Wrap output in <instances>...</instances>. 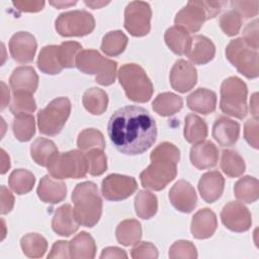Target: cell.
Masks as SVG:
<instances>
[{"label":"cell","instance_id":"obj_36","mask_svg":"<svg viewBox=\"0 0 259 259\" xmlns=\"http://www.w3.org/2000/svg\"><path fill=\"white\" fill-rule=\"evenodd\" d=\"M135 210L139 218L149 220L158 210V200L154 193L149 190H140L135 197Z\"/></svg>","mask_w":259,"mask_h":259},{"label":"cell","instance_id":"obj_33","mask_svg":"<svg viewBox=\"0 0 259 259\" xmlns=\"http://www.w3.org/2000/svg\"><path fill=\"white\" fill-rule=\"evenodd\" d=\"M115 237L117 242L123 246L136 245L142 238L141 224L133 219L120 222L116 227Z\"/></svg>","mask_w":259,"mask_h":259},{"label":"cell","instance_id":"obj_54","mask_svg":"<svg viewBox=\"0 0 259 259\" xmlns=\"http://www.w3.org/2000/svg\"><path fill=\"white\" fill-rule=\"evenodd\" d=\"M1 213L5 214L11 211L14 205V196L4 185L1 186Z\"/></svg>","mask_w":259,"mask_h":259},{"label":"cell","instance_id":"obj_26","mask_svg":"<svg viewBox=\"0 0 259 259\" xmlns=\"http://www.w3.org/2000/svg\"><path fill=\"white\" fill-rule=\"evenodd\" d=\"M187 106L194 112L209 114L215 110L217 94L206 88H198L187 96Z\"/></svg>","mask_w":259,"mask_h":259},{"label":"cell","instance_id":"obj_52","mask_svg":"<svg viewBox=\"0 0 259 259\" xmlns=\"http://www.w3.org/2000/svg\"><path fill=\"white\" fill-rule=\"evenodd\" d=\"M12 4L22 12H37L45 6V1L38 0H24V1H12Z\"/></svg>","mask_w":259,"mask_h":259},{"label":"cell","instance_id":"obj_47","mask_svg":"<svg viewBox=\"0 0 259 259\" xmlns=\"http://www.w3.org/2000/svg\"><path fill=\"white\" fill-rule=\"evenodd\" d=\"M220 26L227 35L234 36L240 31L242 17L235 10H229L220 17Z\"/></svg>","mask_w":259,"mask_h":259},{"label":"cell","instance_id":"obj_38","mask_svg":"<svg viewBox=\"0 0 259 259\" xmlns=\"http://www.w3.org/2000/svg\"><path fill=\"white\" fill-rule=\"evenodd\" d=\"M20 247L25 256L29 258H39L45 255L48 249V242L41 235L29 233L21 238Z\"/></svg>","mask_w":259,"mask_h":259},{"label":"cell","instance_id":"obj_60","mask_svg":"<svg viewBox=\"0 0 259 259\" xmlns=\"http://www.w3.org/2000/svg\"><path fill=\"white\" fill-rule=\"evenodd\" d=\"M109 2H101V1H85V4L86 5H88V6H90V7H92V8H101L102 6H104V5H106V4H108Z\"/></svg>","mask_w":259,"mask_h":259},{"label":"cell","instance_id":"obj_18","mask_svg":"<svg viewBox=\"0 0 259 259\" xmlns=\"http://www.w3.org/2000/svg\"><path fill=\"white\" fill-rule=\"evenodd\" d=\"M190 162L197 169L214 167L219 160V150L210 141L194 144L190 149Z\"/></svg>","mask_w":259,"mask_h":259},{"label":"cell","instance_id":"obj_39","mask_svg":"<svg viewBox=\"0 0 259 259\" xmlns=\"http://www.w3.org/2000/svg\"><path fill=\"white\" fill-rule=\"evenodd\" d=\"M12 131L18 141H29L35 134V121L33 115L30 113H20L15 115L12 122Z\"/></svg>","mask_w":259,"mask_h":259},{"label":"cell","instance_id":"obj_45","mask_svg":"<svg viewBox=\"0 0 259 259\" xmlns=\"http://www.w3.org/2000/svg\"><path fill=\"white\" fill-rule=\"evenodd\" d=\"M169 257L171 259H195L197 258V251L192 242L178 240L170 247Z\"/></svg>","mask_w":259,"mask_h":259},{"label":"cell","instance_id":"obj_35","mask_svg":"<svg viewBox=\"0 0 259 259\" xmlns=\"http://www.w3.org/2000/svg\"><path fill=\"white\" fill-rule=\"evenodd\" d=\"M82 102L87 111L94 115H100L107 108L108 96L104 90L92 87L84 92Z\"/></svg>","mask_w":259,"mask_h":259},{"label":"cell","instance_id":"obj_22","mask_svg":"<svg viewBox=\"0 0 259 259\" xmlns=\"http://www.w3.org/2000/svg\"><path fill=\"white\" fill-rule=\"evenodd\" d=\"M240 135L239 122L227 117L220 116L212 126V138L222 147H231L238 141Z\"/></svg>","mask_w":259,"mask_h":259},{"label":"cell","instance_id":"obj_14","mask_svg":"<svg viewBox=\"0 0 259 259\" xmlns=\"http://www.w3.org/2000/svg\"><path fill=\"white\" fill-rule=\"evenodd\" d=\"M221 220L227 229L237 233L248 231L252 225L249 209L243 203L237 201H230L223 207Z\"/></svg>","mask_w":259,"mask_h":259},{"label":"cell","instance_id":"obj_50","mask_svg":"<svg viewBox=\"0 0 259 259\" xmlns=\"http://www.w3.org/2000/svg\"><path fill=\"white\" fill-rule=\"evenodd\" d=\"M244 137L247 143L254 149H258L259 145V125L258 118H251L245 122Z\"/></svg>","mask_w":259,"mask_h":259},{"label":"cell","instance_id":"obj_5","mask_svg":"<svg viewBox=\"0 0 259 259\" xmlns=\"http://www.w3.org/2000/svg\"><path fill=\"white\" fill-rule=\"evenodd\" d=\"M76 67L84 74L95 75V81L103 86L115 81L117 63L104 58L95 50H82L76 58Z\"/></svg>","mask_w":259,"mask_h":259},{"label":"cell","instance_id":"obj_15","mask_svg":"<svg viewBox=\"0 0 259 259\" xmlns=\"http://www.w3.org/2000/svg\"><path fill=\"white\" fill-rule=\"evenodd\" d=\"M169 80L174 90L180 93H186L196 84L197 71L191 63L180 59L173 65L170 71Z\"/></svg>","mask_w":259,"mask_h":259},{"label":"cell","instance_id":"obj_43","mask_svg":"<svg viewBox=\"0 0 259 259\" xmlns=\"http://www.w3.org/2000/svg\"><path fill=\"white\" fill-rule=\"evenodd\" d=\"M36 109V103L31 93L17 91L13 92L10 103V111L14 114L32 113Z\"/></svg>","mask_w":259,"mask_h":259},{"label":"cell","instance_id":"obj_16","mask_svg":"<svg viewBox=\"0 0 259 259\" xmlns=\"http://www.w3.org/2000/svg\"><path fill=\"white\" fill-rule=\"evenodd\" d=\"M37 44L35 37L27 31L14 33L9 40V52L11 57L20 64L32 62Z\"/></svg>","mask_w":259,"mask_h":259},{"label":"cell","instance_id":"obj_49","mask_svg":"<svg viewBox=\"0 0 259 259\" xmlns=\"http://www.w3.org/2000/svg\"><path fill=\"white\" fill-rule=\"evenodd\" d=\"M158 249L150 242H141L137 244L131 252V256L134 259H144V258H158Z\"/></svg>","mask_w":259,"mask_h":259},{"label":"cell","instance_id":"obj_59","mask_svg":"<svg viewBox=\"0 0 259 259\" xmlns=\"http://www.w3.org/2000/svg\"><path fill=\"white\" fill-rule=\"evenodd\" d=\"M77 3V1H51L50 4L55 6L58 9L61 8H65V7H69L71 5H75Z\"/></svg>","mask_w":259,"mask_h":259},{"label":"cell","instance_id":"obj_21","mask_svg":"<svg viewBox=\"0 0 259 259\" xmlns=\"http://www.w3.org/2000/svg\"><path fill=\"white\" fill-rule=\"evenodd\" d=\"M218 227L215 213L209 208L199 209L194 213L191 221L190 231L195 239H207L211 237Z\"/></svg>","mask_w":259,"mask_h":259},{"label":"cell","instance_id":"obj_25","mask_svg":"<svg viewBox=\"0 0 259 259\" xmlns=\"http://www.w3.org/2000/svg\"><path fill=\"white\" fill-rule=\"evenodd\" d=\"M215 54L213 42L206 36L196 34L191 37L190 48L187 53L188 59L196 65H204L210 62Z\"/></svg>","mask_w":259,"mask_h":259},{"label":"cell","instance_id":"obj_23","mask_svg":"<svg viewBox=\"0 0 259 259\" xmlns=\"http://www.w3.org/2000/svg\"><path fill=\"white\" fill-rule=\"evenodd\" d=\"M9 84L12 92L22 91L33 94L37 89L38 76L32 67H17L13 70L9 78Z\"/></svg>","mask_w":259,"mask_h":259},{"label":"cell","instance_id":"obj_53","mask_svg":"<svg viewBox=\"0 0 259 259\" xmlns=\"http://www.w3.org/2000/svg\"><path fill=\"white\" fill-rule=\"evenodd\" d=\"M48 258H71L69 242L67 241H57L53 247L51 252L48 255Z\"/></svg>","mask_w":259,"mask_h":259},{"label":"cell","instance_id":"obj_57","mask_svg":"<svg viewBox=\"0 0 259 259\" xmlns=\"http://www.w3.org/2000/svg\"><path fill=\"white\" fill-rule=\"evenodd\" d=\"M10 168V159L6 152L1 149V174H5Z\"/></svg>","mask_w":259,"mask_h":259},{"label":"cell","instance_id":"obj_6","mask_svg":"<svg viewBox=\"0 0 259 259\" xmlns=\"http://www.w3.org/2000/svg\"><path fill=\"white\" fill-rule=\"evenodd\" d=\"M224 2L221 1H189L175 16L176 25L183 27L189 33L198 31L205 20L214 18Z\"/></svg>","mask_w":259,"mask_h":259},{"label":"cell","instance_id":"obj_27","mask_svg":"<svg viewBox=\"0 0 259 259\" xmlns=\"http://www.w3.org/2000/svg\"><path fill=\"white\" fill-rule=\"evenodd\" d=\"M164 39L168 48L176 55H187L191 44L189 32L181 26L174 25L169 27L164 34Z\"/></svg>","mask_w":259,"mask_h":259},{"label":"cell","instance_id":"obj_17","mask_svg":"<svg viewBox=\"0 0 259 259\" xmlns=\"http://www.w3.org/2000/svg\"><path fill=\"white\" fill-rule=\"evenodd\" d=\"M171 204L181 212H191L197 202L194 187L186 180H178L169 191Z\"/></svg>","mask_w":259,"mask_h":259},{"label":"cell","instance_id":"obj_31","mask_svg":"<svg viewBox=\"0 0 259 259\" xmlns=\"http://www.w3.org/2000/svg\"><path fill=\"white\" fill-rule=\"evenodd\" d=\"M183 106V99L172 92H163L156 96L152 103L153 110L162 116H171Z\"/></svg>","mask_w":259,"mask_h":259},{"label":"cell","instance_id":"obj_29","mask_svg":"<svg viewBox=\"0 0 259 259\" xmlns=\"http://www.w3.org/2000/svg\"><path fill=\"white\" fill-rule=\"evenodd\" d=\"M37 67L45 74H59L64 69L60 58L59 46L51 45L44 47L37 58Z\"/></svg>","mask_w":259,"mask_h":259},{"label":"cell","instance_id":"obj_34","mask_svg":"<svg viewBox=\"0 0 259 259\" xmlns=\"http://www.w3.org/2000/svg\"><path fill=\"white\" fill-rule=\"evenodd\" d=\"M234 193L238 200L244 203H253L259 197V182L252 176L240 178L234 186Z\"/></svg>","mask_w":259,"mask_h":259},{"label":"cell","instance_id":"obj_20","mask_svg":"<svg viewBox=\"0 0 259 259\" xmlns=\"http://www.w3.org/2000/svg\"><path fill=\"white\" fill-rule=\"evenodd\" d=\"M79 226L74 208L70 204H63L56 209L52 219V229L57 235L69 237L78 231Z\"/></svg>","mask_w":259,"mask_h":259},{"label":"cell","instance_id":"obj_8","mask_svg":"<svg viewBox=\"0 0 259 259\" xmlns=\"http://www.w3.org/2000/svg\"><path fill=\"white\" fill-rule=\"evenodd\" d=\"M52 177L56 179L83 178L88 173L86 155L79 150L58 153L48 165Z\"/></svg>","mask_w":259,"mask_h":259},{"label":"cell","instance_id":"obj_19","mask_svg":"<svg viewBox=\"0 0 259 259\" xmlns=\"http://www.w3.org/2000/svg\"><path fill=\"white\" fill-rule=\"evenodd\" d=\"M224 186L225 179L219 171H208L202 174L198 181L200 196L207 203H212L222 196Z\"/></svg>","mask_w":259,"mask_h":259},{"label":"cell","instance_id":"obj_1","mask_svg":"<svg viewBox=\"0 0 259 259\" xmlns=\"http://www.w3.org/2000/svg\"><path fill=\"white\" fill-rule=\"evenodd\" d=\"M108 137L117 151L124 155H140L149 150L157 138L154 117L143 107L127 105L118 108L107 124Z\"/></svg>","mask_w":259,"mask_h":259},{"label":"cell","instance_id":"obj_56","mask_svg":"<svg viewBox=\"0 0 259 259\" xmlns=\"http://www.w3.org/2000/svg\"><path fill=\"white\" fill-rule=\"evenodd\" d=\"M1 95H2V102H1V109H4L10 100V91L6 84L1 81Z\"/></svg>","mask_w":259,"mask_h":259},{"label":"cell","instance_id":"obj_41","mask_svg":"<svg viewBox=\"0 0 259 259\" xmlns=\"http://www.w3.org/2000/svg\"><path fill=\"white\" fill-rule=\"evenodd\" d=\"M34 183V175L25 169H16L12 171L8 178V184L16 194L28 193L33 188Z\"/></svg>","mask_w":259,"mask_h":259},{"label":"cell","instance_id":"obj_37","mask_svg":"<svg viewBox=\"0 0 259 259\" xmlns=\"http://www.w3.org/2000/svg\"><path fill=\"white\" fill-rule=\"evenodd\" d=\"M127 36L121 30L107 32L101 42V51L108 57L119 56L127 46Z\"/></svg>","mask_w":259,"mask_h":259},{"label":"cell","instance_id":"obj_55","mask_svg":"<svg viewBox=\"0 0 259 259\" xmlns=\"http://www.w3.org/2000/svg\"><path fill=\"white\" fill-rule=\"evenodd\" d=\"M100 258H127V254L118 247H106L102 250Z\"/></svg>","mask_w":259,"mask_h":259},{"label":"cell","instance_id":"obj_40","mask_svg":"<svg viewBox=\"0 0 259 259\" xmlns=\"http://www.w3.org/2000/svg\"><path fill=\"white\" fill-rule=\"evenodd\" d=\"M221 168L229 177H239L246 169L245 162L240 154L234 150H224L221 159Z\"/></svg>","mask_w":259,"mask_h":259},{"label":"cell","instance_id":"obj_30","mask_svg":"<svg viewBox=\"0 0 259 259\" xmlns=\"http://www.w3.org/2000/svg\"><path fill=\"white\" fill-rule=\"evenodd\" d=\"M55 143L46 138H37L30 146V156L39 166L48 167L52 159L58 154Z\"/></svg>","mask_w":259,"mask_h":259},{"label":"cell","instance_id":"obj_32","mask_svg":"<svg viewBox=\"0 0 259 259\" xmlns=\"http://www.w3.org/2000/svg\"><path fill=\"white\" fill-rule=\"evenodd\" d=\"M184 139L190 144H198L207 137V125L205 121L194 113H189L184 122Z\"/></svg>","mask_w":259,"mask_h":259},{"label":"cell","instance_id":"obj_42","mask_svg":"<svg viewBox=\"0 0 259 259\" xmlns=\"http://www.w3.org/2000/svg\"><path fill=\"white\" fill-rule=\"evenodd\" d=\"M77 146L81 151H89L91 149L104 150L105 141L100 131L95 128H85L78 136Z\"/></svg>","mask_w":259,"mask_h":259},{"label":"cell","instance_id":"obj_58","mask_svg":"<svg viewBox=\"0 0 259 259\" xmlns=\"http://www.w3.org/2000/svg\"><path fill=\"white\" fill-rule=\"evenodd\" d=\"M250 110L255 118H258V93H254L250 100Z\"/></svg>","mask_w":259,"mask_h":259},{"label":"cell","instance_id":"obj_7","mask_svg":"<svg viewBox=\"0 0 259 259\" xmlns=\"http://www.w3.org/2000/svg\"><path fill=\"white\" fill-rule=\"evenodd\" d=\"M248 89L245 82L235 76L229 77L221 85V110L227 115L244 118L247 115Z\"/></svg>","mask_w":259,"mask_h":259},{"label":"cell","instance_id":"obj_51","mask_svg":"<svg viewBox=\"0 0 259 259\" xmlns=\"http://www.w3.org/2000/svg\"><path fill=\"white\" fill-rule=\"evenodd\" d=\"M244 41L253 50L258 51L259 40H258V20L255 19L248 23L243 30Z\"/></svg>","mask_w":259,"mask_h":259},{"label":"cell","instance_id":"obj_24","mask_svg":"<svg viewBox=\"0 0 259 259\" xmlns=\"http://www.w3.org/2000/svg\"><path fill=\"white\" fill-rule=\"evenodd\" d=\"M38 198L46 203H58L66 198L67 186L63 181H58L49 175H45L37 186Z\"/></svg>","mask_w":259,"mask_h":259},{"label":"cell","instance_id":"obj_3","mask_svg":"<svg viewBox=\"0 0 259 259\" xmlns=\"http://www.w3.org/2000/svg\"><path fill=\"white\" fill-rule=\"evenodd\" d=\"M72 201L79 225L92 228L99 222L102 213V199L94 182L84 181L77 184L72 193Z\"/></svg>","mask_w":259,"mask_h":259},{"label":"cell","instance_id":"obj_11","mask_svg":"<svg viewBox=\"0 0 259 259\" xmlns=\"http://www.w3.org/2000/svg\"><path fill=\"white\" fill-rule=\"evenodd\" d=\"M57 32L62 36H84L95 27V19L86 10H72L61 13L56 21Z\"/></svg>","mask_w":259,"mask_h":259},{"label":"cell","instance_id":"obj_13","mask_svg":"<svg viewBox=\"0 0 259 259\" xmlns=\"http://www.w3.org/2000/svg\"><path fill=\"white\" fill-rule=\"evenodd\" d=\"M138 188L136 179L121 174H109L101 183V192L105 199L119 201L130 197Z\"/></svg>","mask_w":259,"mask_h":259},{"label":"cell","instance_id":"obj_28","mask_svg":"<svg viewBox=\"0 0 259 259\" xmlns=\"http://www.w3.org/2000/svg\"><path fill=\"white\" fill-rule=\"evenodd\" d=\"M71 258L93 259L96 254V244L91 235L81 232L69 242Z\"/></svg>","mask_w":259,"mask_h":259},{"label":"cell","instance_id":"obj_46","mask_svg":"<svg viewBox=\"0 0 259 259\" xmlns=\"http://www.w3.org/2000/svg\"><path fill=\"white\" fill-rule=\"evenodd\" d=\"M60 58L64 68L75 67L76 58L82 51L81 44L77 41H64L60 46Z\"/></svg>","mask_w":259,"mask_h":259},{"label":"cell","instance_id":"obj_9","mask_svg":"<svg viewBox=\"0 0 259 259\" xmlns=\"http://www.w3.org/2000/svg\"><path fill=\"white\" fill-rule=\"evenodd\" d=\"M71 113V102L67 97L53 99L37 113L39 132L47 136H57L64 127Z\"/></svg>","mask_w":259,"mask_h":259},{"label":"cell","instance_id":"obj_4","mask_svg":"<svg viewBox=\"0 0 259 259\" xmlns=\"http://www.w3.org/2000/svg\"><path fill=\"white\" fill-rule=\"evenodd\" d=\"M118 81L126 97L135 102L144 103L151 99L154 88L146 71L138 64H124L117 73Z\"/></svg>","mask_w":259,"mask_h":259},{"label":"cell","instance_id":"obj_10","mask_svg":"<svg viewBox=\"0 0 259 259\" xmlns=\"http://www.w3.org/2000/svg\"><path fill=\"white\" fill-rule=\"evenodd\" d=\"M226 58L239 73L248 79L259 75L258 51L251 49L242 37L233 39L226 48Z\"/></svg>","mask_w":259,"mask_h":259},{"label":"cell","instance_id":"obj_12","mask_svg":"<svg viewBox=\"0 0 259 259\" xmlns=\"http://www.w3.org/2000/svg\"><path fill=\"white\" fill-rule=\"evenodd\" d=\"M152 10L148 2L133 1L124 9V28L134 36H144L151 29Z\"/></svg>","mask_w":259,"mask_h":259},{"label":"cell","instance_id":"obj_2","mask_svg":"<svg viewBox=\"0 0 259 259\" xmlns=\"http://www.w3.org/2000/svg\"><path fill=\"white\" fill-rule=\"evenodd\" d=\"M150 159L151 164L141 172L140 180L146 189L160 191L176 177L180 151L175 145L164 142L152 151Z\"/></svg>","mask_w":259,"mask_h":259},{"label":"cell","instance_id":"obj_44","mask_svg":"<svg viewBox=\"0 0 259 259\" xmlns=\"http://www.w3.org/2000/svg\"><path fill=\"white\" fill-rule=\"evenodd\" d=\"M86 159L88 164V173L92 176L103 174L107 168V160L103 150L91 149L87 151Z\"/></svg>","mask_w":259,"mask_h":259},{"label":"cell","instance_id":"obj_48","mask_svg":"<svg viewBox=\"0 0 259 259\" xmlns=\"http://www.w3.org/2000/svg\"><path fill=\"white\" fill-rule=\"evenodd\" d=\"M231 5L241 17L251 18L258 14L259 1H232Z\"/></svg>","mask_w":259,"mask_h":259}]
</instances>
